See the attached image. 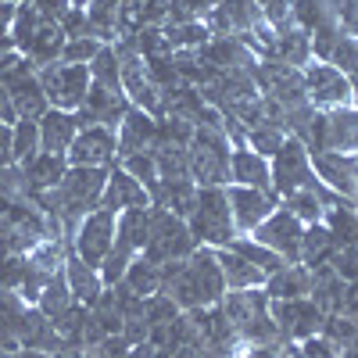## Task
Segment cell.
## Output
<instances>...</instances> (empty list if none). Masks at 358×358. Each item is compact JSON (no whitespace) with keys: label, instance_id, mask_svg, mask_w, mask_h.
<instances>
[{"label":"cell","instance_id":"cell-22","mask_svg":"<svg viewBox=\"0 0 358 358\" xmlns=\"http://www.w3.org/2000/svg\"><path fill=\"white\" fill-rule=\"evenodd\" d=\"M36 126H40V151H47V155H69V147H72V140L79 133V118H76V111L50 108Z\"/></svg>","mask_w":358,"mask_h":358},{"label":"cell","instance_id":"cell-15","mask_svg":"<svg viewBox=\"0 0 358 358\" xmlns=\"http://www.w3.org/2000/svg\"><path fill=\"white\" fill-rule=\"evenodd\" d=\"M315 179L348 201L358 204V155H337V151H312Z\"/></svg>","mask_w":358,"mask_h":358},{"label":"cell","instance_id":"cell-13","mask_svg":"<svg viewBox=\"0 0 358 358\" xmlns=\"http://www.w3.org/2000/svg\"><path fill=\"white\" fill-rule=\"evenodd\" d=\"M129 108H133V104H129V97L122 94V90H108V86L90 83L86 101L76 108V118H79V129H86V126L118 129V122L126 118Z\"/></svg>","mask_w":358,"mask_h":358},{"label":"cell","instance_id":"cell-21","mask_svg":"<svg viewBox=\"0 0 358 358\" xmlns=\"http://www.w3.org/2000/svg\"><path fill=\"white\" fill-rule=\"evenodd\" d=\"M229 183H233V187L273 190L268 158H262L258 151H251V147H233V151H229Z\"/></svg>","mask_w":358,"mask_h":358},{"label":"cell","instance_id":"cell-4","mask_svg":"<svg viewBox=\"0 0 358 358\" xmlns=\"http://www.w3.org/2000/svg\"><path fill=\"white\" fill-rule=\"evenodd\" d=\"M233 143L222 126H194L190 136V179L197 187H229Z\"/></svg>","mask_w":358,"mask_h":358},{"label":"cell","instance_id":"cell-25","mask_svg":"<svg viewBox=\"0 0 358 358\" xmlns=\"http://www.w3.org/2000/svg\"><path fill=\"white\" fill-rule=\"evenodd\" d=\"M215 258H219V268H222L226 290H255V287H265V273H262L258 265H251L244 255H236L229 248H215Z\"/></svg>","mask_w":358,"mask_h":358},{"label":"cell","instance_id":"cell-47","mask_svg":"<svg viewBox=\"0 0 358 358\" xmlns=\"http://www.w3.org/2000/svg\"><path fill=\"white\" fill-rule=\"evenodd\" d=\"M344 351L326 337V334H315V337H308V341H301L297 344V358H341Z\"/></svg>","mask_w":358,"mask_h":358},{"label":"cell","instance_id":"cell-8","mask_svg":"<svg viewBox=\"0 0 358 358\" xmlns=\"http://www.w3.org/2000/svg\"><path fill=\"white\" fill-rule=\"evenodd\" d=\"M301 79H305V94L312 101L315 111H326V108H351L355 104V83L351 76H344L341 69L326 65V62H312L301 69Z\"/></svg>","mask_w":358,"mask_h":358},{"label":"cell","instance_id":"cell-44","mask_svg":"<svg viewBox=\"0 0 358 358\" xmlns=\"http://www.w3.org/2000/svg\"><path fill=\"white\" fill-rule=\"evenodd\" d=\"M104 43L97 36H79V40H65V50H62V62L65 65H90L97 57Z\"/></svg>","mask_w":358,"mask_h":358},{"label":"cell","instance_id":"cell-40","mask_svg":"<svg viewBox=\"0 0 358 358\" xmlns=\"http://www.w3.org/2000/svg\"><path fill=\"white\" fill-rule=\"evenodd\" d=\"M40 25H43V18H40V11L33 8V0L18 4V8H15V18H11V40H15V47L25 50L29 40L36 36V29H40Z\"/></svg>","mask_w":358,"mask_h":358},{"label":"cell","instance_id":"cell-27","mask_svg":"<svg viewBox=\"0 0 358 358\" xmlns=\"http://www.w3.org/2000/svg\"><path fill=\"white\" fill-rule=\"evenodd\" d=\"M330 194H334V190H326V187L319 183V179H312V183H308L305 190H297V194L283 197L280 204L287 208V212H290L297 222L312 226V222H322V215H326V201H330Z\"/></svg>","mask_w":358,"mask_h":358},{"label":"cell","instance_id":"cell-11","mask_svg":"<svg viewBox=\"0 0 358 358\" xmlns=\"http://www.w3.org/2000/svg\"><path fill=\"white\" fill-rule=\"evenodd\" d=\"M115 248V212H108V208H94L76 229L72 236V251L86 262V265H94L101 268V262L111 255Z\"/></svg>","mask_w":358,"mask_h":358},{"label":"cell","instance_id":"cell-6","mask_svg":"<svg viewBox=\"0 0 358 358\" xmlns=\"http://www.w3.org/2000/svg\"><path fill=\"white\" fill-rule=\"evenodd\" d=\"M308 151H337V155H358V108H326L315 111Z\"/></svg>","mask_w":358,"mask_h":358},{"label":"cell","instance_id":"cell-48","mask_svg":"<svg viewBox=\"0 0 358 358\" xmlns=\"http://www.w3.org/2000/svg\"><path fill=\"white\" fill-rule=\"evenodd\" d=\"M25 280V255H0V287L18 290Z\"/></svg>","mask_w":358,"mask_h":358},{"label":"cell","instance_id":"cell-33","mask_svg":"<svg viewBox=\"0 0 358 358\" xmlns=\"http://www.w3.org/2000/svg\"><path fill=\"white\" fill-rule=\"evenodd\" d=\"M118 4L122 0H86V18H90V29L101 43H115V22H118Z\"/></svg>","mask_w":358,"mask_h":358},{"label":"cell","instance_id":"cell-9","mask_svg":"<svg viewBox=\"0 0 358 358\" xmlns=\"http://www.w3.org/2000/svg\"><path fill=\"white\" fill-rule=\"evenodd\" d=\"M36 79H40V86H43L50 108L76 111V108L86 101V90H90V69H86V65L54 62V65L36 69Z\"/></svg>","mask_w":358,"mask_h":358},{"label":"cell","instance_id":"cell-54","mask_svg":"<svg viewBox=\"0 0 358 358\" xmlns=\"http://www.w3.org/2000/svg\"><path fill=\"white\" fill-rule=\"evenodd\" d=\"M11 165V126H0V169Z\"/></svg>","mask_w":358,"mask_h":358},{"label":"cell","instance_id":"cell-52","mask_svg":"<svg viewBox=\"0 0 358 358\" xmlns=\"http://www.w3.org/2000/svg\"><path fill=\"white\" fill-rule=\"evenodd\" d=\"M179 8H183L190 18H204L212 8H219V0H179Z\"/></svg>","mask_w":358,"mask_h":358},{"label":"cell","instance_id":"cell-57","mask_svg":"<svg viewBox=\"0 0 358 358\" xmlns=\"http://www.w3.org/2000/svg\"><path fill=\"white\" fill-rule=\"evenodd\" d=\"M355 4H358V0H355Z\"/></svg>","mask_w":358,"mask_h":358},{"label":"cell","instance_id":"cell-3","mask_svg":"<svg viewBox=\"0 0 358 358\" xmlns=\"http://www.w3.org/2000/svg\"><path fill=\"white\" fill-rule=\"evenodd\" d=\"M187 226H190V236L197 241V248H229V241L241 233L233 226L226 187H201Z\"/></svg>","mask_w":358,"mask_h":358},{"label":"cell","instance_id":"cell-46","mask_svg":"<svg viewBox=\"0 0 358 358\" xmlns=\"http://www.w3.org/2000/svg\"><path fill=\"white\" fill-rule=\"evenodd\" d=\"M326 18H334L330 11H326L319 0H294V22L305 29V33H312V29L319 25V22H326Z\"/></svg>","mask_w":358,"mask_h":358},{"label":"cell","instance_id":"cell-49","mask_svg":"<svg viewBox=\"0 0 358 358\" xmlns=\"http://www.w3.org/2000/svg\"><path fill=\"white\" fill-rule=\"evenodd\" d=\"M62 33H65V40L94 36V29H90V18H86V8H69V15L62 18Z\"/></svg>","mask_w":358,"mask_h":358},{"label":"cell","instance_id":"cell-23","mask_svg":"<svg viewBox=\"0 0 358 358\" xmlns=\"http://www.w3.org/2000/svg\"><path fill=\"white\" fill-rule=\"evenodd\" d=\"M265 294L273 301H294V297H312V268L305 262H287L265 280Z\"/></svg>","mask_w":358,"mask_h":358},{"label":"cell","instance_id":"cell-43","mask_svg":"<svg viewBox=\"0 0 358 358\" xmlns=\"http://www.w3.org/2000/svg\"><path fill=\"white\" fill-rule=\"evenodd\" d=\"M326 265H330L344 283H355V280H358V244H341V248H334L330 258H326Z\"/></svg>","mask_w":358,"mask_h":358},{"label":"cell","instance_id":"cell-56","mask_svg":"<svg viewBox=\"0 0 358 358\" xmlns=\"http://www.w3.org/2000/svg\"><path fill=\"white\" fill-rule=\"evenodd\" d=\"M355 108H358V97H355Z\"/></svg>","mask_w":358,"mask_h":358},{"label":"cell","instance_id":"cell-14","mask_svg":"<svg viewBox=\"0 0 358 358\" xmlns=\"http://www.w3.org/2000/svg\"><path fill=\"white\" fill-rule=\"evenodd\" d=\"M226 197H229V212H233L236 233H255L280 208V197L273 190H258V187H233L229 183Z\"/></svg>","mask_w":358,"mask_h":358},{"label":"cell","instance_id":"cell-51","mask_svg":"<svg viewBox=\"0 0 358 358\" xmlns=\"http://www.w3.org/2000/svg\"><path fill=\"white\" fill-rule=\"evenodd\" d=\"M29 305L22 301V294L18 290H8V287H0V319H18Z\"/></svg>","mask_w":358,"mask_h":358},{"label":"cell","instance_id":"cell-39","mask_svg":"<svg viewBox=\"0 0 358 358\" xmlns=\"http://www.w3.org/2000/svg\"><path fill=\"white\" fill-rule=\"evenodd\" d=\"M90 69V83H97V86H108V90H122V76H118V54L111 43H104L97 50V57L86 65Z\"/></svg>","mask_w":358,"mask_h":358},{"label":"cell","instance_id":"cell-26","mask_svg":"<svg viewBox=\"0 0 358 358\" xmlns=\"http://www.w3.org/2000/svg\"><path fill=\"white\" fill-rule=\"evenodd\" d=\"M22 172H25L29 194H43V190H54V187L65 179L69 158H65V155H47V151H40L33 162L22 165Z\"/></svg>","mask_w":358,"mask_h":358},{"label":"cell","instance_id":"cell-37","mask_svg":"<svg viewBox=\"0 0 358 358\" xmlns=\"http://www.w3.org/2000/svg\"><path fill=\"white\" fill-rule=\"evenodd\" d=\"M334 251V236L326 229V222H312L305 226V236H301V262L305 265H322Z\"/></svg>","mask_w":358,"mask_h":358},{"label":"cell","instance_id":"cell-42","mask_svg":"<svg viewBox=\"0 0 358 358\" xmlns=\"http://www.w3.org/2000/svg\"><path fill=\"white\" fill-rule=\"evenodd\" d=\"M326 65L341 69L344 76H355V72H358V36H348V33H344V36L334 43L330 57H326Z\"/></svg>","mask_w":358,"mask_h":358},{"label":"cell","instance_id":"cell-41","mask_svg":"<svg viewBox=\"0 0 358 358\" xmlns=\"http://www.w3.org/2000/svg\"><path fill=\"white\" fill-rule=\"evenodd\" d=\"M118 165H122L133 179H140V183L147 187V190H151L155 183H158V162H155V151H140V155H129V158H122V162H118Z\"/></svg>","mask_w":358,"mask_h":358},{"label":"cell","instance_id":"cell-53","mask_svg":"<svg viewBox=\"0 0 358 358\" xmlns=\"http://www.w3.org/2000/svg\"><path fill=\"white\" fill-rule=\"evenodd\" d=\"M0 122H4V126H15V122H18L15 104H11V94H8L4 83H0Z\"/></svg>","mask_w":358,"mask_h":358},{"label":"cell","instance_id":"cell-17","mask_svg":"<svg viewBox=\"0 0 358 358\" xmlns=\"http://www.w3.org/2000/svg\"><path fill=\"white\" fill-rule=\"evenodd\" d=\"M115 140H118V162L129 158V155H140V151H155V143H158V118L140 111V108H129L126 118L115 129Z\"/></svg>","mask_w":358,"mask_h":358},{"label":"cell","instance_id":"cell-7","mask_svg":"<svg viewBox=\"0 0 358 358\" xmlns=\"http://www.w3.org/2000/svg\"><path fill=\"white\" fill-rule=\"evenodd\" d=\"M268 172H273V194L283 201V197H290L297 190H305L312 179H315L312 151L297 136H287L280 151L268 158Z\"/></svg>","mask_w":358,"mask_h":358},{"label":"cell","instance_id":"cell-34","mask_svg":"<svg viewBox=\"0 0 358 358\" xmlns=\"http://www.w3.org/2000/svg\"><path fill=\"white\" fill-rule=\"evenodd\" d=\"M165 36H169V47L172 54L176 50H201L208 40H212V33L204 29L201 18H190V22H176V25H165Z\"/></svg>","mask_w":358,"mask_h":358},{"label":"cell","instance_id":"cell-19","mask_svg":"<svg viewBox=\"0 0 358 358\" xmlns=\"http://www.w3.org/2000/svg\"><path fill=\"white\" fill-rule=\"evenodd\" d=\"M15 334H18V344L22 351H43V355H57L65 348V341L57 337L54 330V322L36 308V305H29L18 319H15Z\"/></svg>","mask_w":358,"mask_h":358},{"label":"cell","instance_id":"cell-45","mask_svg":"<svg viewBox=\"0 0 358 358\" xmlns=\"http://www.w3.org/2000/svg\"><path fill=\"white\" fill-rule=\"evenodd\" d=\"M176 315H179V308H176L172 297H165V294H151V297H143V319H147V326L172 322Z\"/></svg>","mask_w":358,"mask_h":358},{"label":"cell","instance_id":"cell-30","mask_svg":"<svg viewBox=\"0 0 358 358\" xmlns=\"http://www.w3.org/2000/svg\"><path fill=\"white\" fill-rule=\"evenodd\" d=\"M273 57H280V62H287L294 69H305L312 62V36L305 33L301 25L283 29V33L276 36V54Z\"/></svg>","mask_w":358,"mask_h":358},{"label":"cell","instance_id":"cell-2","mask_svg":"<svg viewBox=\"0 0 358 358\" xmlns=\"http://www.w3.org/2000/svg\"><path fill=\"white\" fill-rule=\"evenodd\" d=\"M222 312L226 319L233 322L236 337L244 344H283L280 337V326L268 312V294L265 287H255V290H226L222 297Z\"/></svg>","mask_w":358,"mask_h":358},{"label":"cell","instance_id":"cell-38","mask_svg":"<svg viewBox=\"0 0 358 358\" xmlns=\"http://www.w3.org/2000/svg\"><path fill=\"white\" fill-rule=\"evenodd\" d=\"M290 133L287 129H280V126H273V122H258V126H251L248 133H244V147H251V151H258L262 158H273L280 147H283V140H287Z\"/></svg>","mask_w":358,"mask_h":358},{"label":"cell","instance_id":"cell-28","mask_svg":"<svg viewBox=\"0 0 358 358\" xmlns=\"http://www.w3.org/2000/svg\"><path fill=\"white\" fill-rule=\"evenodd\" d=\"M62 50H65V33H62V25H54V22H43L36 29V36L29 40V47L22 50L29 62H33V69H43V65H54V62H62Z\"/></svg>","mask_w":358,"mask_h":358},{"label":"cell","instance_id":"cell-18","mask_svg":"<svg viewBox=\"0 0 358 358\" xmlns=\"http://www.w3.org/2000/svg\"><path fill=\"white\" fill-rule=\"evenodd\" d=\"M101 208L118 215V212H129V208H151V197H147V187L140 179H133L122 165H111L104 194H101Z\"/></svg>","mask_w":358,"mask_h":358},{"label":"cell","instance_id":"cell-24","mask_svg":"<svg viewBox=\"0 0 358 358\" xmlns=\"http://www.w3.org/2000/svg\"><path fill=\"white\" fill-rule=\"evenodd\" d=\"M65 280H69V290H72V297L79 305H94L97 297L104 294V280H101V268H94V265H86L76 251H69V258H65Z\"/></svg>","mask_w":358,"mask_h":358},{"label":"cell","instance_id":"cell-20","mask_svg":"<svg viewBox=\"0 0 358 358\" xmlns=\"http://www.w3.org/2000/svg\"><path fill=\"white\" fill-rule=\"evenodd\" d=\"M197 183L190 176L183 179H158V183L147 190V197H151V208H165V212L179 215V219H190L194 204H197Z\"/></svg>","mask_w":358,"mask_h":358},{"label":"cell","instance_id":"cell-31","mask_svg":"<svg viewBox=\"0 0 358 358\" xmlns=\"http://www.w3.org/2000/svg\"><path fill=\"white\" fill-rule=\"evenodd\" d=\"M229 251H236V255H244L251 265H258L262 268V273H265V280L268 276H273L276 273V268H283L287 262L276 255V251H268L265 244H258L255 241V236H248V233H241V236H233V241H229Z\"/></svg>","mask_w":358,"mask_h":358},{"label":"cell","instance_id":"cell-1","mask_svg":"<svg viewBox=\"0 0 358 358\" xmlns=\"http://www.w3.org/2000/svg\"><path fill=\"white\" fill-rule=\"evenodd\" d=\"M162 294L172 297L179 312H197V308H212L226 297V280L215 258V248H197L183 262H169L162 265Z\"/></svg>","mask_w":358,"mask_h":358},{"label":"cell","instance_id":"cell-16","mask_svg":"<svg viewBox=\"0 0 358 358\" xmlns=\"http://www.w3.org/2000/svg\"><path fill=\"white\" fill-rule=\"evenodd\" d=\"M65 158H69V165L111 169V165L118 162V140H115V129H104V126H86V129H79Z\"/></svg>","mask_w":358,"mask_h":358},{"label":"cell","instance_id":"cell-55","mask_svg":"<svg viewBox=\"0 0 358 358\" xmlns=\"http://www.w3.org/2000/svg\"><path fill=\"white\" fill-rule=\"evenodd\" d=\"M8 4H25V0H8Z\"/></svg>","mask_w":358,"mask_h":358},{"label":"cell","instance_id":"cell-29","mask_svg":"<svg viewBox=\"0 0 358 358\" xmlns=\"http://www.w3.org/2000/svg\"><path fill=\"white\" fill-rule=\"evenodd\" d=\"M122 283H126V287H129L136 297H151V294H162L165 276H162V265H155L151 258L136 255V258L129 262V268H126Z\"/></svg>","mask_w":358,"mask_h":358},{"label":"cell","instance_id":"cell-10","mask_svg":"<svg viewBox=\"0 0 358 358\" xmlns=\"http://www.w3.org/2000/svg\"><path fill=\"white\" fill-rule=\"evenodd\" d=\"M268 312H273L283 344H301L315 334H322V308L312 301V297H294V301H273L268 297Z\"/></svg>","mask_w":358,"mask_h":358},{"label":"cell","instance_id":"cell-36","mask_svg":"<svg viewBox=\"0 0 358 358\" xmlns=\"http://www.w3.org/2000/svg\"><path fill=\"white\" fill-rule=\"evenodd\" d=\"M72 305H76V297H72V290H69L65 273H57L54 280H47V287H43V294H40V301H36V308H40L47 319H57L62 312H69Z\"/></svg>","mask_w":358,"mask_h":358},{"label":"cell","instance_id":"cell-50","mask_svg":"<svg viewBox=\"0 0 358 358\" xmlns=\"http://www.w3.org/2000/svg\"><path fill=\"white\" fill-rule=\"evenodd\" d=\"M33 8L40 11L43 22H54V25H62V18L69 15L72 8V0H33Z\"/></svg>","mask_w":358,"mask_h":358},{"label":"cell","instance_id":"cell-5","mask_svg":"<svg viewBox=\"0 0 358 358\" xmlns=\"http://www.w3.org/2000/svg\"><path fill=\"white\" fill-rule=\"evenodd\" d=\"M197 251V241L190 236L187 219H179L165 208H151V222H147V244H143V258H151L155 265H169V262H183Z\"/></svg>","mask_w":358,"mask_h":358},{"label":"cell","instance_id":"cell-35","mask_svg":"<svg viewBox=\"0 0 358 358\" xmlns=\"http://www.w3.org/2000/svg\"><path fill=\"white\" fill-rule=\"evenodd\" d=\"M155 162H158L162 179H183V176H190V147L155 143Z\"/></svg>","mask_w":358,"mask_h":358},{"label":"cell","instance_id":"cell-32","mask_svg":"<svg viewBox=\"0 0 358 358\" xmlns=\"http://www.w3.org/2000/svg\"><path fill=\"white\" fill-rule=\"evenodd\" d=\"M40 155V126L33 118H18L11 126V165H25Z\"/></svg>","mask_w":358,"mask_h":358},{"label":"cell","instance_id":"cell-12","mask_svg":"<svg viewBox=\"0 0 358 358\" xmlns=\"http://www.w3.org/2000/svg\"><path fill=\"white\" fill-rule=\"evenodd\" d=\"M248 236H255L258 244H265L268 251H276L283 262H301V236H305V222H297L287 208L280 204L273 215H268L255 233H248Z\"/></svg>","mask_w":358,"mask_h":358}]
</instances>
